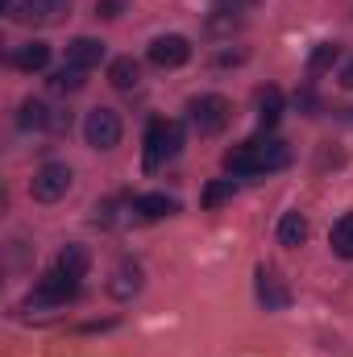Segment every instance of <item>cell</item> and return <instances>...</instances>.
<instances>
[{
	"label": "cell",
	"mask_w": 353,
	"mask_h": 357,
	"mask_svg": "<svg viewBox=\"0 0 353 357\" xmlns=\"http://www.w3.org/2000/svg\"><path fill=\"white\" fill-rule=\"evenodd\" d=\"M171 212H179V204L171 195H137V199H133V216H137V220H163V216H171Z\"/></svg>",
	"instance_id": "5bb4252c"
},
{
	"label": "cell",
	"mask_w": 353,
	"mask_h": 357,
	"mask_svg": "<svg viewBox=\"0 0 353 357\" xmlns=\"http://www.w3.org/2000/svg\"><path fill=\"white\" fill-rule=\"evenodd\" d=\"M80 295V282L75 278H67L63 270H46L42 278H38V287H33V295L25 299V312H46V307H63L67 299H75Z\"/></svg>",
	"instance_id": "277c9868"
},
{
	"label": "cell",
	"mask_w": 353,
	"mask_h": 357,
	"mask_svg": "<svg viewBox=\"0 0 353 357\" xmlns=\"http://www.w3.org/2000/svg\"><path fill=\"white\" fill-rule=\"evenodd\" d=\"M183 150V125L179 121H154L146 129V171L167 167L171 158H179Z\"/></svg>",
	"instance_id": "3957f363"
},
{
	"label": "cell",
	"mask_w": 353,
	"mask_h": 357,
	"mask_svg": "<svg viewBox=\"0 0 353 357\" xmlns=\"http://www.w3.org/2000/svg\"><path fill=\"white\" fill-rule=\"evenodd\" d=\"M100 59H104V42H96V38H75V42H67V63L71 67H100Z\"/></svg>",
	"instance_id": "7c38bea8"
},
{
	"label": "cell",
	"mask_w": 353,
	"mask_h": 357,
	"mask_svg": "<svg viewBox=\"0 0 353 357\" xmlns=\"http://www.w3.org/2000/svg\"><path fill=\"white\" fill-rule=\"evenodd\" d=\"M54 266L63 270L67 278H75V282H80V278L88 274V266H91V254L84 250V245H75V241H71V245H63V254H59V262H54Z\"/></svg>",
	"instance_id": "9a60e30c"
},
{
	"label": "cell",
	"mask_w": 353,
	"mask_h": 357,
	"mask_svg": "<svg viewBox=\"0 0 353 357\" xmlns=\"http://www.w3.org/2000/svg\"><path fill=\"white\" fill-rule=\"evenodd\" d=\"M84 75H88L84 67H71V63H67V67H59V71L50 75V91H80L84 88Z\"/></svg>",
	"instance_id": "44dd1931"
},
{
	"label": "cell",
	"mask_w": 353,
	"mask_h": 357,
	"mask_svg": "<svg viewBox=\"0 0 353 357\" xmlns=\"http://www.w3.org/2000/svg\"><path fill=\"white\" fill-rule=\"evenodd\" d=\"M84 137H88L91 150H112L121 142V116L112 108H91L88 121H84Z\"/></svg>",
	"instance_id": "8992f818"
},
{
	"label": "cell",
	"mask_w": 353,
	"mask_h": 357,
	"mask_svg": "<svg viewBox=\"0 0 353 357\" xmlns=\"http://www.w3.org/2000/svg\"><path fill=\"white\" fill-rule=\"evenodd\" d=\"M187 121H191V129H195L200 137H216V133L229 129L233 108H229L225 96H195V100L187 104Z\"/></svg>",
	"instance_id": "7a4b0ae2"
},
{
	"label": "cell",
	"mask_w": 353,
	"mask_h": 357,
	"mask_svg": "<svg viewBox=\"0 0 353 357\" xmlns=\"http://www.w3.org/2000/svg\"><path fill=\"white\" fill-rule=\"evenodd\" d=\"M137 79H142V67H137L133 59H112V63H108V84L117 91H133Z\"/></svg>",
	"instance_id": "2e32d148"
},
{
	"label": "cell",
	"mask_w": 353,
	"mask_h": 357,
	"mask_svg": "<svg viewBox=\"0 0 353 357\" xmlns=\"http://www.w3.org/2000/svg\"><path fill=\"white\" fill-rule=\"evenodd\" d=\"M283 167H291V146L278 142V137H254V142H241L225 154V171L233 178L270 175V171H283Z\"/></svg>",
	"instance_id": "6da1fadb"
},
{
	"label": "cell",
	"mask_w": 353,
	"mask_h": 357,
	"mask_svg": "<svg viewBox=\"0 0 353 357\" xmlns=\"http://www.w3.org/2000/svg\"><path fill=\"white\" fill-rule=\"evenodd\" d=\"M17 125H21V129H50V125H54V116H50V108H46L42 100H25V104H21Z\"/></svg>",
	"instance_id": "ac0fdd59"
},
{
	"label": "cell",
	"mask_w": 353,
	"mask_h": 357,
	"mask_svg": "<svg viewBox=\"0 0 353 357\" xmlns=\"http://www.w3.org/2000/svg\"><path fill=\"white\" fill-rule=\"evenodd\" d=\"M329 241H333V254H341V258H350L353 262V212H345V216L333 225Z\"/></svg>",
	"instance_id": "d6986e66"
},
{
	"label": "cell",
	"mask_w": 353,
	"mask_h": 357,
	"mask_svg": "<svg viewBox=\"0 0 353 357\" xmlns=\"http://www.w3.org/2000/svg\"><path fill=\"white\" fill-rule=\"evenodd\" d=\"M345 121H350V125H353V108H350V112H345Z\"/></svg>",
	"instance_id": "d4e9b609"
},
{
	"label": "cell",
	"mask_w": 353,
	"mask_h": 357,
	"mask_svg": "<svg viewBox=\"0 0 353 357\" xmlns=\"http://www.w3.org/2000/svg\"><path fill=\"white\" fill-rule=\"evenodd\" d=\"M121 8H125V0H96V13H100V17H108V21H112V17H121Z\"/></svg>",
	"instance_id": "603a6c76"
},
{
	"label": "cell",
	"mask_w": 353,
	"mask_h": 357,
	"mask_svg": "<svg viewBox=\"0 0 353 357\" xmlns=\"http://www.w3.org/2000/svg\"><path fill=\"white\" fill-rule=\"evenodd\" d=\"M337 59H341V46H337V42H320V46L312 50V59H308V75H324Z\"/></svg>",
	"instance_id": "ffe728a7"
},
{
	"label": "cell",
	"mask_w": 353,
	"mask_h": 357,
	"mask_svg": "<svg viewBox=\"0 0 353 357\" xmlns=\"http://www.w3.org/2000/svg\"><path fill=\"white\" fill-rule=\"evenodd\" d=\"M303 241H308V216L303 212H287L278 220V245L283 250H299Z\"/></svg>",
	"instance_id": "4fadbf2b"
},
{
	"label": "cell",
	"mask_w": 353,
	"mask_h": 357,
	"mask_svg": "<svg viewBox=\"0 0 353 357\" xmlns=\"http://www.w3.org/2000/svg\"><path fill=\"white\" fill-rule=\"evenodd\" d=\"M8 63L17 67V71H46L50 67V46L46 42H21V46H13V54H8Z\"/></svg>",
	"instance_id": "8fae6325"
},
{
	"label": "cell",
	"mask_w": 353,
	"mask_h": 357,
	"mask_svg": "<svg viewBox=\"0 0 353 357\" xmlns=\"http://www.w3.org/2000/svg\"><path fill=\"white\" fill-rule=\"evenodd\" d=\"M137 291H142V266L137 262H121V266L112 270V278H108V295L117 303H129Z\"/></svg>",
	"instance_id": "30bf717a"
},
{
	"label": "cell",
	"mask_w": 353,
	"mask_h": 357,
	"mask_svg": "<svg viewBox=\"0 0 353 357\" xmlns=\"http://www.w3.org/2000/svg\"><path fill=\"white\" fill-rule=\"evenodd\" d=\"M17 21H29V25H54L67 17V0H21L13 8Z\"/></svg>",
	"instance_id": "ba28073f"
},
{
	"label": "cell",
	"mask_w": 353,
	"mask_h": 357,
	"mask_svg": "<svg viewBox=\"0 0 353 357\" xmlns=\"http://www.w3.org/2000/svg\"><path fill=\"white\" fill-rule=\"evenodd\" d=\"M337 79H341V88H353V59H345V63H341Z\"/></svg>",
	"instance_id": "cb8c5ba5"
},
{
	"label": "cell",
	"mask_w": 353,
	"mask_h": 357,
	"mask_svg": "<svg viewBox=\"0 0 353 357\" xmlns=\"http://www.w3.org/2000/svg\"><path fill=\"white\" fill-rule=\"evenodd\" d=\"M278 116H283V91L278 88H262L258 91V121H262V129H274Z\"/></svg>",
	"instance_id": "e0dca14e"
},
{
	"label": "cell",
	"mask_w": 353,
	"mask_h": 357,
	"mask_svg": "<svg viewBox=\"0 0 353 357\" xmlns=\"http://www.w3.org/2000/svg\"><path fill=\"white\" fill-rule=\"evenodd\" d=\"M71 167H63V162H46L33 183H29V195L38 199V204H54V199H63L67 191H71Z\"/></svg>",
	"instance_id": "5b68a950"
},
{
	"label": "cell",
	"mask_w": 353,
	"mask_h": 357,
	"mask_svg": "<svg viewBox=\"0 0 353 357\" xmlns=\"http://www.w3.org/2000/svg\"><path fill=\"white\" fill-rule=\"evenodd\" d=\"M146 59H150L154 67H163V71H175V67H183V63L191 59V42H187L183 33H163V38L150 42Z\"/></svg>",
	"instance_id": "52a82bcc"
},
{
	"label": "cell",
	"mask_w": 353,
	"mask_h": 357,
	"mask_svg": "<svg viewBox=\"0 0 353 357\" xmlns=\"http://www.w3.org/2000/svg\"><path fill=\"white\" fill-rule=\"evenodd\" d=\"M233 191H237V183H233V178H216V183H208V187H204L200 204H204V208H220L225 199H233Z\"/></svg>",
	"instance_id": "7402d4cb"
},
{
	"label": "cell",
	"mask_w": 353,
	"mask_h": 357,
	"mask_svg": "<svg viewBox=\"0 0 353 357\" xmlns=\"http://www.w3.org/2000/svg\"><path fill=\"white\" fill-rule=\"evenodd\" d=\"M258 303H262L266 312L291 307V291H287V282H283L274 270H258Z\"/></svg>",
	"instance_id": "9c48e42d"
}]
</instances>
